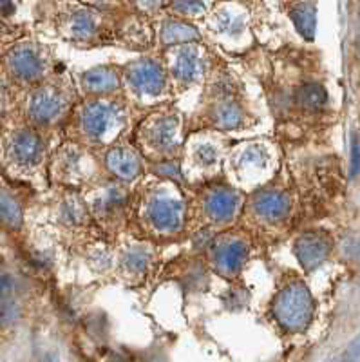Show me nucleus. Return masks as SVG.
I'll use <instances>...</instances> for the list:
<instances>
[{
	"label": "nucleus",
	"instance_id": "obj_1",
	"mask_svg": "<svg viewBox=\"0 0 360 362\" xmlns=\"http://www.w3.org/2000/svg\"><path fill=\"white\" fill-rule=\"evenodd\" d=\"M194 119L199 131L243 132L257 124V107L252 90L232 71L219 69L207 74Z\"/></svg>",
	"mask_w": 360,
	"mask_h": 362
},
{
	"label": "nucleus",
	"instance_id": "obj_2",
	"mask_svg": "<svg viewBox=\"0 0 360 362\" xmlns=\"http://www.w3.org/2000/svg\"><path fill=\"white\" fill-rule=\"evenodd\" d=\"M189 205L185 202L176 181L149 177L132 194L131 219L139 226L141 238L149 241H165L187 230ZM129 219V221H131Z\"/></svg>",
	"mask_w": 360,
	"mask_h": 362
},
{
	"label": "nucleus",
	"instance_id": "obj_3",
	"mask_svg": "<svg viewBox=\"0 0 360 362\" xmlns=\"http://www.w3.org/2000/svg\"><path fill=\"white\" fill-rule=\"evenodd\" d=\"M129 118L131 109L122 93L83 98L74 105L66 122L71 132L69 140L89 148H107L122 140L129 127Z\"/></svg>",
	"mask_w": 360,
	"mask_h": 362
},
{
	"label": "nucleus",
	"instance_id": "obj_4",
	"mask_svg": "<svg viewBox=\"0 0 360 362\" xmlns=\"http://www.w3.org/2000/svg\"><path fill=\"white\" fill-rule=\"evenodd\" d=\"M185 144V116L172 103L152 109L136 127L134 147L145 161L165 163L181 156Z\"/></svg>",
	"mask_w": 360,
	"mask_h": 362
},
{
	"label": "nucleus",
	"instance_id": "obj_5",
	"mask_svg": "<svg viewBox=\"0 0 360 362\" xmlns=\"http://www.w3.org/2000/svg\"><path fill=\"white\" fill-rule=\"evenodd\" d=\"M277 167L279 153L274 141L255 138L228 148L223 173L230 185L243 194H252L274 180Z\"/></svg>",
	"mask_w": 360,
	"mask_h": 362
},
{
	"label": "nucleus",
	"instance_id": "obj_6",
	"mask_svg": "<svg viewBox=\"0 0 360 362\" xmlns=\"http://www.w3.org/2000/svg\"><path fill=\"white\" fill-rule=\"evenodd\" d=\"M228 153V136L217 131H194L181 148L180 174L190 185H207L219 180Z\"/></svg>",
	"mask_w": 360,
	"mask_h": 362
},
{
	"label": "nucleus",
	"instance_id": "obj_7",
	"mask_svg": "<svg viewBox=\"0 0 360 362\" xmlns=\"http://www.w3.org/2000/svg\"><path fill=\"white\" fill-rule=\"evenodd\" d=\"M245 199V194L230 185L228 181H210L197 190L194 205L189 206L187 223L190 219H197V225L194 226L196 230H226L241 219Z\"/></svg>",
	"mask_w": 360,
	"mask_h": 362
},
{
	"label": "nucleus",
	"instance_id": "obj_8",
	"mask_svg": "<svg viewBox=\"0 0 360 362\" xmlns=\"http://www.w3.org/2000/svg\"><path fill=\"white\" fill-rule=\"evenodd\" d=\"M82 196L98 230L109 238H118L131 219V187L111 177H102L95 185L83 189Z\"/></svg>",
	"mask_w": 360,
	"mask_h": 362
},
{
	"label": "nucleus",
	"instance_id": "obj_9",
	"mask_svg": "<svg viewBox=\"0 0 360 362\" xmlns=\"http://www.w3.org/2000/svg\"><path fill=\"white\" fill-rule=\"evenodd\" d=\"M122 90L129 105L156 109L172 96L165 67L152 58H139L122 67Z\"/></svg>",
	"mask_w": 360,
	"mask_h": 362
},
{
	"label": "nucleus",
	"instance_id": "obj_10",
	"mask_svg": "<svg viewBox=\"0 0 360 362\" xmlns=\"http://www.w3.org/2000/svg\"><path fill=\"white\" fill-rule=\"evenodd\" d=\"M76 87L67 80H44L29 90L25 100V118L35 129H50L64 124L78 103Z\"/></svg>",
	"mask_w": 360,
	"mask_h": 362
},
{
	"label": "nucleus",
	"instance_id": "obj_11",
	"mask_svg": "<svg viewBox=\"0 0 360 362\" xmlns=\"http://www.w3.org/2000/svg\"><path fill=\"white\" fill-rule=\"evenodd\" d=\"M291 212H294L291 192L272 180L270 183L246 196L241 218L246 219V225L252 230L275 235L277 228L290 221Z\"/></svg>",
	"mask_w": 360,
	"mask_h": 362
},
{
	"label": "nucleus",
	"instance_id": "obj_12",
	"mask_svg": "<svg viewBox=\"0 0 360 362\" xmlns=\"http://www.w3.org/2000/svg\"><path fill=\"white\" fill-rule=\"evenodd\" d=\"M51 180L62 189L83 190L100 181V167L93 148L66 140L54 148L50 161Z\"/></svg>",
	"mask_w": 360,
	"mask_h": 362
},
{
	"label": "nucleus",
	"instance_id": "obj_13",
	"mask_svg": "<svg viewBox=\"0 0 360 362\" xmlns=\"http://www.w3.org/2000/svg\"><path fill=\"white\" fill-rule=\"evenodd\" d=\"M272 319L288 334L304 332L315 315V300L306 284L297 277L284 281L272 299Z\"/></svg>",
	"mask_w": 360,
	"mask_h": 362
},
{
	"label": "nucleus",
	"instance_id": "obj_14",
	"mask_svg": "<svg viewBox=\"0 0 360 362\" xmlns=\"http://www.w3.org/2000/svg\"><path fill=\"white\" fill-rule=\"evenodd\" d=\"M165 71H167L168 83L172 93L181 95L194 89L196 86H203L209 74L210 64L207 51L197 44H181L168 47L165 54Z\"/></svg>",
	"mask_w": 360,
	"mask_h": 362
},
{
	"label": "nucleus",
	"instance_id": "obj_15",
	"mask_svg": "<svg viewBox=\"0 0 360 362\" xmlns=\"http://www.w3.org/2000/svg\"><path fill=\"white\" fill-rule=\"evenodd\" d=\"M47 147L35 127H21L9 132L4 140V161L9 170L22 177L37 176L45 167Z\"/></svg>",
	"mask_w": 360,
	"mask_h": 362
},
{
	"label": "nucleus",
	"instance_id": "obj_16",
	"mask_svg": "<svg viewBox=\"0 0 360 362\" xmlns=\"http://www.w3.org/2000/svg\"><path fill=\"white\" fill-rule=\"evenodd\" d=\"M252 255V235L245 230L226 228L217 232L207 247V259L217 276L238 279Z\"/></svg>",
	"mask_w": 360,
	"mask_h": 362
},
{
	"label": "nucleus",
	"instance_id": "obj_17",
	"mask_svg": "<svg viewBox=\"0 0 360 362\" xmlns=\"http://www.w3.org/2000/svg\"><path fill=\"white\" fill-rule=\"evenodd\" d=\"M53 223L62 235H69L73 241H80L82 245L96 238H105L98 230L80 190L62 189V196L54 203Z\"/></svg>",
	"mask_w": 360,
	"mask_h": 362
},
{
	"label": "nucleus",
	"instance_id": "obj_18",
	"mask_svg": "<svg viewBox=\"0 0 360 362\" xmlns=\"http://www.w3.org/2000/svg\"><path fill=\"white\" fill-rule=\"evenodd\" d=\"M156 247L149 239H127L123 247L116 250L115 270L122 281L138 284L151 274L156 261Z\"/></svg>",
	"mask_w": 360,
	"mask_h": 362
},
{
	"label": "nucleus",
	"instance_id": "obj_19",
	"mask_svg": "<svg viewBox=\"0 0 360 362\" xmlns=\"http://www.w3.org/2000/svg\"><path fill=\"white\" fill-rule=\"evenodd\" d=\"M6 67L13 80L25 86H38L47 80L50 58L44 51L33 44H21L13 47L6 57Z\"/></svg>",
	"mask_w": 360,
	"mask_h": 362
},
{
	"label": "nucleus",
	"instance_id": "obj_20",
	"mask_svg": "<svg viewBox=\"0 0 360 362\" xmlns=\"http://www.w3.org/2000/svg\"><path fill=\"white\" fill-rule=\"evenodd\" d=\"M103 167L111 180L123 185H134L145 176V158L134 145L127 141H116L109 145L103 154Z\"/></svg>",
	"mask_w": 360,
	"mask_h": 362
},
{
	"label": "nucleus",
	"instance_id": "obj_21",
	"mask_svg": "<svg viewBox=\"0 0 360 362\" xmlns=\"http://www.w3.org/2000/svg\"><path fill=\"white\" fill-rule=\"evenodd\" d=\"M83 98L93 96H109L122 93V67L98 66L80 74L78 87Z\"/></svg>",
	"mask_w": 360,
	"mask_h": 362
},
{
	"label": "nucleus",
	"instance_id": "obj_22",
	"mask_svg": "<svg viewBox=\"0 0 360 362\" xmlns=\"http://www.w3.org/2000/svg\"><path fill=\"white\" fill-rule=\"evenodd\" d=\"M330 252H332V239L323 232H304L294 243L295 257L306 272L317 270L327 259Z\"/></svg>",
	"mask_w": 360,
	"mask_h": 362
},
{
	"label": "nucleus",
	"instance_id": "obj_23",
	"mask_svg": "<svg viewBox=\"0 0 360 362\" xmlns=\"http://www.w3.org/2000/svg\"><path fill=\"white\" fill-rule=\"evenodd\" d=\"M210 29L225 45H239L248 33V18L243 9L225 6L214 13V17L210 18Z\"/></svg>",
	"mask_w": 360,
	"mask_h": 362
},
{
	"label": "nucleus",
	"instance_id": "obj_24",
	"mask_svg": "<svg viewBox=\"0 0 360 362\" xmlns=\"http://www.w3.org/2000/svg\"><path fill=\"white\" fill-rule=\"evenodd\" d=\"M62 33L67 40L76 42V44H91L95 42L100 35V21L96 13L89 9H74L67 13L62 24Z\"/></svg>",
	"mask_w": 360,
	"mask_h": 362
},
{
	"label": "nucleus",
	"instance_id": "obj_25",
	"mask_svg": "<svg viewBox=\"0 0 360 362\" xmlns=\"http://www.w3.org/2000/svg\"><path fill=\"white\" fill-rule=\"evenodd\" d=\"M0 225L8 230H21L24 225V209L13 192L0 189Z\"/></svg>",
	"mask_w": 360,
	"mask_h": 362
},
{
	"label": "nucleus",
	"instance_id": "obj_26",
	"mask_svg": "<svg viewBox=\"0 0 360 362\" xmlns=\"http://www.w3.org/2000/svg\"><path fill=\"white\" fill-rule=\"evenodd\" d=\"M199 38L196 29L192 25H189L187 22L181 21H165L161 24L160 29V40L163 45H168V47H174V45H181V44H192Z\"/></svg>",
	"mask_w": 360,
	"mask_h": 362
},
{
	"label": "nucleus",
	"instance_id": "obj_27",
	"mask_svg": "<svg viewBox=\"0 0 360 362\" xmlns=\"http://www.w3.org/2000/svg\"><path fill=\"white\" fill-rule=\"evenodd\" d=\"M291 21H294L297 31H299L306 40H311V38H313L317 24L315 8H313V6L308 4V2H303V4L297 6V8L291 11Z\"/></svg>",
	"mask_w": 360,
	"mask_h": 362
},
{
	"label": "nucleus",
	"instance_id": "obj_28",
	"mask_svg": "<svg viewBox=\"0 0 360 362\" xmlns=\"http://www.w3.org/2000/svg\"><path fill=\"white\" fill-rule=\"evenodd\" d=\"M21 317L22 306L18 303V296L0 292V329L13 328L21 321Z\"/></svg>",
	"mask_w": 360,
	"mask_h": 362
},
{
	"label": "nucleus",
	"instance_id": "obj_29",
	"mask_svg": "<svg viewBox=\"0 0 360 362\" xmlns=\"http://www.w3.org/2000/svg\"><path fill=\"white\" fill-rule=\"evenodd\" d=\"M172 6L185 17H199L207 11V0H172Z\"/></svg>",
	"mask_w": 360,
	"mask_h": 362
},
{
	"label": "nucleus",
	"instance_id": "obj_30",
	"mask_svg": "<svg viewBox=\"0 0 360 362\" xmlns=\"http://www.w3.org/2000/svg\"><path fill=\"white\" fill-rule=\"evenodd\" d=\"M360 173V138L359 134L352 136V161H349V174L355 177Z\"/></svg>",
	"mask_w": 360,
	"mask_h": 362
},
{
	"label": "nucleus",
	"instance_id": "obj_31",
	"mask_svg": "<svg viewBox=\"0 0 360 362\" xmlns=\"http://www.w3.org/2000/svg\"><path fill=\"white\" fill-rule=\"evenodd\" d=\"M339 362H360V337L352 342V346L344 351V355L340 357Z\"/></svg>",
	"mask_w": 360,
	"mask_h": 362
},
{
	"label": "nucleus",
	"instance_id": "obj_32",
	"mask_svg": "<svg viewBox=\"0 0 360 362\" xmlns=\"http://www.w3.org/2000/svg\"><path fill=\"white\" fill-rule=\"evenodd\" d=\"M134 4L139 11L156 13L165 4V0H134Z\"/></svg>",
	"mask_w": 360,
	"mask_h": 362
},
{
	"label": "nucleus",
	"instance_id": "obj_33",
	"mask_svg": "<svg viewBox=\"0 0 360 362\" xmlns=\"http://www.w3.org/2000/svg\"><path fill=\"white\" fill-rule=\"evenodd\" d=\"M111 362H131V358H129L127 355H115V357L111 358Z\"/></svg>",
	"mask_w": 360,
	"mask_h": 362
},
{
	"label": "nucleus",
	"instance_id": "obj_34",
	"mask_svg": "<svg viewBox=\"0 0 360 362\" xmlns=\"http://www.w3.org/2000/svg\"><path fill=\"white\" fill-rule=\"evenodd\" d=\"M145 362H167V361H165V357H161V355H152V357H149Z\"/></svg>",
	"mask_w": 360,
	"mask_h": 362
},
{
	"label": "nucleus",
	"instance_id": "obj_35",
	"mask_svg": "<svg viewBox=\"0 0 360 362\" xmlns=\"http://www.w3.org/2000/svg\"><path fill=\"white\" fill-rule=\"evenodd\" d=\"M93 2H98V4H107V2H111V0H93Z\"/></svg>",
	"mask_w": 360,
	"mask_h": 362
}]
</instances>
